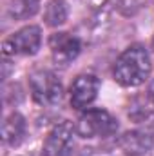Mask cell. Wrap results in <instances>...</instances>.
Wrapping results in <instances>:
<instances>
[{
	"instance_id": "6da1fadb",
	"label": "cell",
	"mask_w": 154,
	"mask_h": 156,
	"mask_svg": "<svg viewBox=\"0 0 154 156\" xmlns=\"http://www.w3.org/2000/svg\"><path fill=\"white\" fill-rule=\"evenodd\" d=\"M152 71V62L147 49L140 44L127 47L116 60L113 76L123 87H138L145 83Z\"/></svg>"
},
{
	"instance_id": "7a4b0ae2",
	"label": "cell",
	"mask_w": 154,
	"mask_h": 156,
	"mask_svg": "<svg viewBox=\"0 0 154 156\" xmlns=\"http://www.w3.org/2000/svg\"><path fill=\"white\" fill-rule=\"evenodd\" d=\"M75 129L78 136L85 140L107 138L118 131V120L105 109H87L80 115Z\"/></svg>"
},
{
	"instance_id": "3957f363",
	"label": "cell",
	"mask_w": 154,
	"mask_h": 156,
	"mask_svg": "<svg viewBox=\"0 0 154 156\" xmlns=\"http://www.w3.org/2000/svg\"><path fill=\"white\" fill-rule=\"evenodd\" d=\"M40 45H42V29L38 26H26L4 40L2 55L4 56H31L38 53Z\"/></svg>"
},
{
	"instance_id": "277c9868",
	"label": "cell",
	"mask_w": 154,
	"mask_h": 156,
	"mask_svg": "<svg viewBox=\"0 0 154 156\" xmlns=\"http://www.w3.org/2000/svg\"><path fill=\"white\" fill-rule=\"evenodd\" d=\"M31 96L38 105H56L62 100L64 89L58 76L51 71H35L29 76Z\"/></svg>"
},
{
	"instance_id": "5b68a950",
	"label": "cell",
	"mask_w": 154,
	"mask_h": 156,
	"mask_svg": "<svg viewBox=\"0 0 154 156\" xmlns=\"http://www.w3.org/2000/svg\"><path fill=\"white\" fill-rule=\"evenodd\" d=\"M76 129L73 127L71 122L64 120L56 123L45 136L44 145H42V154L44 156H71L73 154V136Z\"/></svg>"
},
{
	"instance_id": "8992f818",
	"label": "cell",
	"mask_w": 154,
	"mask_h": 156,
	"mask_svg": "<svg viewBox=\"0 0 154 156\" xmlns=\"http://www.w3.org/2000/svg\"><path fill=\"white\" fill-rule=\"evenodd\" d=\"M100 80L94 75H80L71 83V107L82 111L87 109L98 96Z\"/></svg>"
},
{
	"instance_id": "52a82bcc",
	"label": "cell",
	"mask_w": 154,
	"mask_h": 156,
	"mask_svg": "<svg viewBox=\"0 0 154 156\" xmlns=\"http://www.w3.org/2000/svg\"><path fill=\"white\" fill-rule=\"evenodd\" d=\"M49 49L54 64L58 66H67L73 62L82 51V44L76 37L69 33H54L49 37Z\"/></svg>"
},
{
	"instance_id": "ba28073f",
	"label": "cell",
	"mask_w": 154,
	"mask_h": 156,
	"mask_svg": "<svg viewBox=\"0 0 154 156\" xmlns=\"http://www.w3.org/2000/svg\"><path fill=\"white\" fill-rule=\"evenodd\" d=\"M120 149L127 156H143L152 147V136L147 131H127L120 136Z\"/></svg>"
},
{
	"instance_id": "9c48e42d",
	"label": "cell",
	"mask_w": 154,
	"mask_h": 156,
	"mask_svg": "<svg viewBox=\"0 0 154 156\" xmlns=\"http://www.w3.org/2000/svg\"><path fill=\"white\" fill-rule=\"evenodd\" d=\"M26 118L20 113H11L2 123V140L5 145H18L26 134Z\"/></svg>"
},
{
	"instance_id": "30bf717a",
	"label": "cell",
	"mask_w": 154,
	"mask_h": 156,
	"mask_svg": "<svg viewBox=\"0 0 154 156\" xmlns=\"http://www.w3.org/2000/svg\"><path fill=\"white\" fill-rule=\"evenodd\" d=\"M40 9V0H11L7 5V15L13 20H27L35 16Z\"/></svg>"
},
{
	"instance_id": "8fae6325",
	"label": "cell",
	"mask_w": 154,
	"mask_h": 156,
	"mask_svg": "<svg viewBox=\"0 0 154 156\" xmlns=\"http://www.w3.org/2000/svg\"><path fill=\"white\" fill-rule=\"evenodd\" d=\"M67 16H69V9H67L65 0H49L47 2L45 13H44V20L47 26L58 27L67 22Z\"/></svg>"
},
{
	"instance_id": "7c38bea8",
	"label": "cell",
	"mask_w": 154,
	"mask_h": 156,
	"mask_svg": "<svg viewBox=\"0 0 154 156\" xmlns=\"http://www.w3.org/2000/svg\"><path fill=\"white\" fill-rule=\"evenodd\" d=\"M152 113H154V98L151 94H143V96L134 100L132 107L129 109V118H132L136 122H143Z\"/></svg>"
},
{
	"instance_id": "4fadbf2b",
	"label": "cell",
	"mask_w": 154,
	"mask_h": 156,
	"mask_svg": "<svg viewBox=\"0 0 154 156\" xmlns=\"http://www.w3.org/2000/svg\"><path fill=\"white\" fill-rule=\"evenodd\" d=\"M87 2H89V4H91L93 7H102V5H103V4H105L107 0H87Z\"/></svg>"
}]
</instances>
